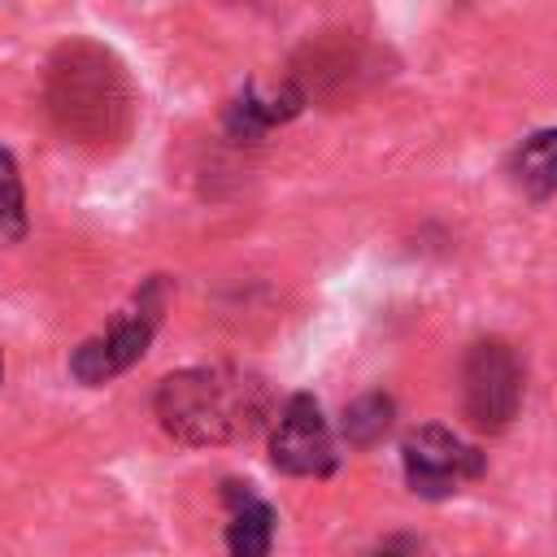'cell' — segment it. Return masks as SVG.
<instances>
[{
	"mask_svg": "<svg viewBox=\"0 0 557 557\" xmlns=\"http://www.w3.org/2000/svg\"><path fill=\"white\" fill-rule=\"evenodd\" d=\"M44 104L52 126L91 152H109L131 135L135 91L122 61L96 39H70L52 52L44 74Z\"/></svg>",
	"mask_w": 557,
	"mask_h": 557,
	"instance_id": "cell-1",
	"label": "cell"
},
{
	"mask_svg": "<svg viewBox=\"0 0 557 557\" xmlns=\"http://www.w3.org/2000/svg\"><path fill=\"white\" fill-rule=\"evenodd\" d=\"M270 383L244 366H191L178 374H165L152 409L165 435L178 444H235L265 426L270 418Z\"/></svg>",
	"mask_w": 557,
	"mask_h": 557,
	"instance_id": "cell-2",
	"label": "cell"
},
{
	"mask_svg": "<svg viewBox=\"0 0 557 557\" xmlns=\"http://www.w3.org/2000/svg\"><path fill=\"white\" fill-rule=\"evenodd\" d=\"M161 309H165V278H148V283L135 292L131 309H122V313L109 322V331H100V335H91V339H83V344L74 348L70 374H74L78 383H87V387H100V383L117 379L122 370H131V366L148 352L152 331H157V322H161Z\"/></svg>",
	"mask_w": 557,
	"mask_h": 557,
	"instance_id": "cell-3",
	"label": "cell"
},
{
	"mask_svg": "<svg viewBox=\"0 0 557 557\" xmlns=\"http://www.w3.org/2000/svg\"><path fill=\"white\" fill-rule=\"evenodd\" d=\"M522 405V366L509 344L479 339L461 361V409L474 431H505Z\"/></svg>",
	"mask_w": 557,
	"mask_h": 557,
	"instance_id": "cell-4",
	"label": "cell"
},
{
	"mask_svg": "<svg viewBox=\"0 0 557 557\" xmlns=\"http://www.w3.org/2000/svg\"><path fill=\"white\" fill-rule=\"evenodd\" d=\"M287 78L300 87L305 100L339 104L379 78V57H374V48H366L352 35H326V39H313L296 52Z\"/></svg>",
	"mask_w": 557,
	"mask_h": 557,
	"instance_id": "cell-5",
	"label": "cell"
},
{
	"mask_svg": "<svg viewBox=\"0 0 557 557\" xmlns=\"http://www.w3.org/2000/svg\"><path fill=\"white\" fill-rule=\"evenodd\" d=\"M400 461H405L409 492L422 496V500H444V496L461 492L470 479L483 474V453L470 448L466 440H457L448 426H435V422L405 435Z\"/></svg>",
	"mask_w": 557,
	"mask_h": 557,
	"instance_id": "cell-6",
	"label": "cell"
},
{
	"mask_svg": "<svg viewBox=\"0 0 557 557\" xmlns=\"http://www.w3.org/2000/svg\"><path fill=\"white\" fill-rule=\"evenodd\" d=\"M270 461L283 474H331L335 470L331 426L309 392L287 396V405L278 409V422L270 435Z\"/></svg>",
	"mask_w": 557,
	"mask_h": 557,
	"instance_id": "cell-7",
	"label": "cell"
},
{
	"mask_svg": "<svg viewBox=\"0 0 557 557\" xmlns=\"http://www.w3.org/2000/svg\"><path fill=\"white\" fill-rule=\"evenodd\" d=\"M309 100L300 96V87L292 78H283V87L261 91L257 83H248L231 104H226V135L239 144H257L265 131L292 122Z\"/></svg>",
	"mask_w": 557,
	"mask_h": 557,
	"instance_id": "cell-8",
	"label": "cell"
},
{
	"mask_svg": "<svg viewBox=\"0 0 557 557\" xmlns=\"http://www.w3.org/2000/svg\"><path fill=\"white\" fill-rule=\"evenodd\" d=\"M222 496L231 505L226 553L231 557H270V544H274V509L248 483H226Z\"/></svg>",
	"mask_w": 557,
	"mask_h": 557,
	"instance_id": "cell-9",
	"label": "cell"
},
{
	"mask_svg": "<svg viewBox=\"0 0 557 557\" xmlns=\"http://www.w3.org/2000/svg\"><path fill=\"white\" fill-rule=\"evenodd\" d=\"M509 174L522 191L531 196H548L557 191V131H535L518 144L513 161H509Z\"/></svg>",
	"mask_w": 557,
	"mask_h": 557,
	"instance_id": "cell-10",
	"label": "cell"
},
{
	"mask_svg": "<svg viewBox=\"0 0 557 557\" xmlns=\"http://www.w3.org/2000/svg\"><path fill=\"white\" fill-rule=\"evenodd\" d=\"M392 413H396V405H392V396H383V392H370V396L352 400V405L344 409V440H348L352 448L379 444V440L392 431Z\"/></svg>",
	"mask_w": 557,
	"mask_h": 557,
	"instance_id": "cell-11",
	"label": "cell"
},
{
	"mask_svg": "<svg viewBox=\"0 0 557 557\" xmlns=\"http://www.w3.org/2000/svg\"><path fill=\"white\" fill-rule=\"evenodd\" d=\"M26 231V196H22V174L13 157L0 148V239H17Z\"/></svg>",
	"mask_w": 557,
	"mask_h": 557,
	"instance_id": "cell-12",
	"label": "cell"
},
{
	"mask_svg": "<svg viewBox=\"0 0 557 557\" xmlns=\"http://www.w3.org/2000/svg\"><path fill=\"white\" fill-rule=\"evenodd\" d=\"M366 557H418V540H413V535H387V540L374 544Z\"/></svg>",
	"mask_w": 557,
	"mask_h": 557,
	"instance_id": "cell-13",
	"label": "cell"
}]
</instances>
